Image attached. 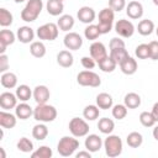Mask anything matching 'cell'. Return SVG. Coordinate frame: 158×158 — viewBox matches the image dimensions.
I'll use <instances>...</instances> for the list:
<instances>
[{"label": "cell", "mask_w": 158, "mask_h": 158, "mask_svg": "<svg viewBox=\"0 0 158 158\" xmlns=\"http://www.w3.org/2000/svg\"><path fill=\"white\" fill-rule=\"evenodd\" d=\"M57 117V110L54 106L46 104H37L33 109V118L38 122H52Z\"/></svg>", "instance_id": "1"}, {"label": "cell", "mask_w": 158, "mask_h": 158, "mask_svg": "<svg viewBox=\"0 0 158 158\" xmlns=\"http://www.w3.org/2000/svg\"><path fill=\"white\" fill-rule=\"evenodd\" d=\"M43 7L42 0H28L23 10L21 11V19L25 22H32L37 20Z\"/></svg>", "instance_id": "2"}, {"label": "cell", "mask_w": 158, "mask_h": 158, "mask_svg": "<svg viewBox=\"0 0 158 158\" xmlns=\"http://www.w3.org/2000/svg\"><path fill=\"white\" fill-rule=\"evenodd\" d=\"M79 147V141L73 136H64L59 139L57 144V151L62 157L72 156Z\"/></svg>", "instance_id": "3"}, {"label": "cell", "mask_w": 158, "mask_h": 158, "mask_svg": "<svg viewBox=\"0 0 158 158\" xmlns=\"http://www.w3.org/2000/svg\"><path fill=\"white\" fill-rule=\"evenodd\" d=\"M105 153L110 158H115L122 152V141L116 135H109L104 141Z\"/></svg>", "instance_id": "4"}, {"label": "cell", "mask_w": 158, "mask_h": 158, "mask_svg": "<svg viewBox=\"0 0 158 158\" xmlns=\"http://www.w3.org/2000/svg\"><path fill=\"white\" fill-rule=\"evenodd\" d=\"M115 11L111 7H105L99 12V23L98 27L101 32V35L109 33L112 28L114 25V19H115Z\"/></svg>", "instance_id": "5"}, {"label": "cell", "mask_w": 158, "mask_h": 158, "mask_svg": "<svg viewBox=\"0 0 158 158\" xmlns=\"http://www.w3.org/2000/svg\"><path fill=\"white\" fill-rule=\"evenodd\" d=\"M77 81L81 86H90V88H98L101 84L100 77L96 73H94L91 70H88V69L83 70V72H80L78 74Z\"/></svg>", "instance_id": "6"}, {"label": "cell", "mask_w": 158, "mask_h": 158, "mask_svg": "<svg viewBox=\"0 0 158 158\" xmlns=\"http://www.w3.org/2000/svg\"><path fill=\"white\" fill-rule=\"evenodd\" d=\"M58 30H59L58 25L53 22H48L37 28V36L40 40L43 41H54L58 37Z\"/></svg>", "instance_id": "7"}, {"label": "cell", "mask_w": 158, "mask_h": 158, "mask_svg": "<svg viewBox=\"0 0 158 158\" xmlns=\"http://www.w3.org/2000/svg\"><path fill=\"white\" fill-rule=\"evenodd\" d=\"M69 131L74 137H84L89 133V125L80 117H73L69 121Z\"/></svg>", "instance_id": "8"}, {"label": "cell", "mask_w": 158, "mask_h": 158, "mask_svg": "<svg viewBox=\"0 0 158 158\" xmlns=\"http://www.w3.org/2000/svg\"><path fill=\"white\" fill-rule=\"evenodd\" d=\"M115 31L120 37L128 38L135 33V26L131 21L121 19L115 23Z\"/></svg>", "instance_id": "9"}, {"label": "cell", "mask_w": 158, "mask_h": 158, "mask_svg": "<svg viewBox=\"0 0 158 158\" xmlns=\"http://www.w3.org/2000/svg\"><path fill=\"white\" fill-rule=\"evenodd\" d=\"M89 51H90V57L93 59H95L96 63L101 62L104 58H106L109 56L107 51H106V47L101 42H93L90 48H89Z\"/></svg>", "instance_id": "10"}, {"label": "cell", "mask_w": 158, "mask_h": 158, "mask_svg": "<svg viewBox=\"0 0 158 158\" xmlns=\"http://www.w3.org/2000/svg\"><path fill=\"white\" fill-rule=\"evenodd\" d=\"M64 46L70 51H78L83 46V40L79 33L77 32H69L64 36Z\"/></svg>", "instance_id": "11"}, {"label": "cell", "mask_w": 158, "mask_h": 158, "mask_svg": "<svg viewBox=\"0 0 158 158\" xmlns=\"http://www.w3.org/2000/svg\"><path fill=\"white\" fill-rule=\"evenodd\" d=\"M17 105V96L10 91H4L0 94V106L2 110H10L16 107Z\"/></svg>", "instance_id": "12"}, {"label": "cell", "mask_w": 158, "mask_h": 158, "mask_svg": "<svg viewBox=\"0 0 158 158\" xmlns=\"http://www.w3.org/2000/svg\"><path fill=\"white\" fill-rule=\"evenodd\" d=\"M77 16H78V20H79L80 22L90 25V23L95 20L96 14H95V11H94L93 7H90V6H83V7H80V9L78 10Z\"/></svg>", "instance_id": "13"}, {"label": "cell", "mask_w": 158, "mask_h": 158, "mask_svg": "<svg viewBox=\"0 0 158 158\" xmlns=\"http://www.w3.org/2000/svg\"><path fill=\"white\" fill-rule=\"evenodd\" d=\"M16 40V36L10 30H1L0 31V53L5 54L6 47L12 44Z\"/></svg>", "instance_id": "14"}, {"label": "cell", "mask_w": 158, "mask_h": 158, "mask_svg": "<svg viewBox=\"0 0 158 158\" xmlns=\"http://www.w3.org/2000/svg\"><path fill=\"white\" fill-rule=\"evenodd\" d=\"M126 14L130 19L137 20L141 19L143 15V6L138 1H130L128 5L126 6Z\"/></svg>", "instance_id": "15"}, {"label": "cell", "mask_w": 158, "mask_h": 158, "mask_svg": "<svg viewBox=\"0 0 158 158\" xmlns=\"http://www.w3.org/2000/svg\"><path fill=\"white\" fill-rule=\"evenodd\" d=\"M51 93L46 85H37L33 89V99L37 104H46L49 100Z\"/></svg>", "instance_id": "16"}, {"label": "cell", "mask_w": 158, "mask_h": 158, "mask_svg": "<svg viewBox=\"0 0 158 158\" xmlns=\"http://www.w3.org/2000/svg\"><path fill=\"white\" fill-rule=\"evenodd\" d=\"M84 144H85V148H86L89 152L94 153V152L100 151V148H101V146H102V139H101L100 136L93 133V135L86 136Z\"/></svg>", "instance_id": "17"}, {"label": "cell", "mask_w": 158, "mask_h": 158, "mask_svg": "<svg viewBox=\"0 0 158 158\" xmlns=\"http://www.w3.org/2000/svg\"><path fill=\"white\" fill-rule=\"evenodd\" d=\"M16 37L21 43H30L35 37V32L30 26H21L17 28Z\"/></svg>", "instance_id": "18"}, {"label": "cell", "mask_w": 158, "mask_h": 158, "mask_svg": "<svg viewBox=\"0 0 158 158\" xmlns=\"http://www.w3.org/2000/svg\"><path fill=\"white\" fill-rule=\"evenodd\" d=\"M15 115L20 120H27L30 116L33 115V109L28 104H26V101H22L21 104L16 105V107H15Z\"/></svg>", "instance_id": "19"}, {"label": "cell", "mask_w": 158, "mask_h": 158, "mask_svg": "<svg viewBox=\"0 0 158 158\" xmlns=\"http://www.w3.org/2000/svg\"><path fill=\"white\" fill-rule=\"evenodd\" d=\"M120 68H121V72L126 75H132L137 72V62L135 58L132 57H127L123 62L120 63Z\"/></svg>", "instance_id": "20"}, {"label": "cell", "mask_w": 158, "mask_h": 158, "mask_svg": "<svg viewBox=\"0 0 158 158\" xmlns=\"http://www.w3.org/2000/svg\"><path fill=\"white\" fill-rule=\"evenodd\" d=\"M16 115L6 112L5 110L0 111V126L2 128H14L16 126Z\"/></svg>", "instance_id": "21"}, {"label": "cell", "mask_w": 158, "mask_h": 158, "mask_svg": "<svg viewBox=\"0 0 158 158\" xmlns=\"http://www.w3.org/2000/svg\"><path fill=\"white\" fill-rule=\"evenodd\" d=\"M47 12L52 16H58L64 10V4L62 0H48L46 4Z\"/></svg>", "instance_id": "22"}, {"label": "cell", "mask_w": 158, "mask_h": 158, "mask_svg": "<svg viewBox=\"0 0 158 158\" xmlns=\"http://www.w3.org/2000/svg\"><path fill=\"white\" fill-rule=\"evenodd\" d=\"M73 62H74L73 54H72L69 51L63 49V51L58 52V54H57V63H58L60 67H63V68H69V67L73 65Z\"/></svg>", "instance_id": "23"}, {"label": "cell", "mask_w": 158, "mask_h": 158, "mask_svg": "<svg viewBox=\"0 0 158 158\" xmlns=\"http://www.w3.org/2000/svg\"><path fill=\"white\" fill-rule=\"evenodd\" d=\"M0 81H1V85L6 89H12L17 85V77L15 73H11V72H5L1 74V78H0Z\"/></svg>", "instance_id": "24"}, {"label": "cell", "mask_w": 158, "mask_h": 158, "mask_svg": "<svg viewBox=\"0 0 158 158\" xmlns=\"http://www.w3.org/2000/svg\"><path fill=\"white\" fill-rule=\"evenodd\" d=\"M112 96L107 93H100L98 96H96V105L99 106V109H102V110H107V109H111L112 107Z\"/></svg>", "instance_id": "25"}, {"label": "cell", "mask_w": 158, "mask_h": 158, "mask_svg": "<svg viewBox=\"0 0 158 158\" xmlns=\"http://www.w3.org/2000/svg\"><path fill=\"white\" fill-rule=\"evenodd\" d=\"M137 31H138V33L142 35V36H149V35L154 31V23H153V21H151V20H148V19L141 20V21L138 22Z\"/></svg>", "instance_id": "26"}, {"label": "cell", "mask_w": 158, "mask_h": 158, "mask_svg": "<svg viewBox=\"0 0 158 158\" xmlns=\"http://www.w3.org/2000/svg\"><path fill=\"white\" fill-rule=\"evenodd\" d=\"M98 128H99V131H100L101 133H104V135H110V133L114 131V128H115V123H114V121H112L111 118H109V117H102V118H100L99 122H98Z\"/></svg>", "instance_id": "27"}, {"label": "cell", "mask_w": 158, "mask_h": 158, "mask_svg": "<svg viewBox=\"0 0 158 158\" xmlns=\"http://www.w3.org/2000/svg\"><path fill=\"white\" fill-rule=\"evenodd\" d=\"M16 96L20 101H27L31 99V96H33V91L30 89L28 85L26 84H22V85H19L16 88Z\"/></svg>", "instance_id": "28"}, {"label": "cell", "mask_w": 158, "mask_h": 158, "mask_svg": "<svg viewBox=\"0 0 158 158\" xmlns=\"http://www.w3.org/2000/svg\"><path fill=\"white\" fill-rule=\"evenodd\" d=\"M123 102L127 109H137L141 105V96L137 93H128L125 95Z\"/></svg>", "instance_id": "29"}, {"label": "cell", "mask_w": 158, "mask_h": 158, "mask_svg": "<svg viewBox=\"0 0 158 158\" xmlns=\"http://www.w3.org/2000/svg\"><path fill=\"white\" fill-rule=\"evenodd\" d=\"M30 53L36 58H42L46 56V46L41 41L32 42L30 46Z\"/></svg>", "instance_id": "30"}, {"label": "cell", "mask_w": 158, "mask_h": 158, "mask_svg": "<svg viewBox=\"0 0 158 158\" xmlns=\"http://www.w3.org/2000/svg\"><path fill=\"white\" fill-rule=\"evenodd\" d=\"M32 136L37 141H43L48 136V128L44 123H37L32 128Z\"/></svg>", "instance_id": "31"}, {"label": "cell", "mask_w": 158, "mask_h": 158, "mask_svg": "<svg viewBox=\"0 0 158 158\" xmlns=\"http://www.w3.org/2000/svg\"><path fill=\"white\" fill-rule=\"evenodd\" d=\"M57 25H58L59 30L67 32V31H69V30L73 28V26H74V19H73V16H70V15H62V16L59 17Z\"/></svg>", "instance_id": "32"}, {"label": "cell", "mask_w": 158, "mask_h": 158, "mask_svg": "<svg viewBox=\"0 0 158 158\" xmlns=\"http://www.w3.org/2000/svg\"><path fill=\"white\" fill-rule=\"evenodd\" d=\"M99 114H100V110H99L98 105H88V106H85V109L83 111V116L88 121L96 120L99 117Z\"/></svg>", "instance_id": "33"}, {"label": "cell", "mask_w": 158, "mask_h": 158, "mask_svg": "<svg viewBox=\"0 0 158 158\" xmlns=\"http://www.w3.org/2000/svg\"><path fill=\"white\" fill-rule=\"evenodd\" d=\"M126 142H127V144L131 148H138L142 144V142H143V137H142V135L139 132L133 131V132H131V133L127 135Z\"/></svg>", "instance_id": "34"}, {"label": "cell", "mask_w": 158, "mask_h": 158, "mask_svg": "<svg viewBox=\"0 0 158 158\" xmlns=\"http://www.w3.org/2000/svg\"><path fill=\"white\" fill-rule=\"evenodd\" d=\"M110 57L120 65V63L123 62V60L128 57V52H127V49H126L125 47H122V48H116V49H111V51H110Z\"/></svg>", "instance_id": "35"}, {"label": "cell", "mask_w": 158, "mask_h": 158, "mask_svg": "<svg viewBox=\"0 0 158 158\" xmlns=\"http://www.w3.org/2000/svg\"><path fill=\"white\" fill-rule=\"evenodd\" d=\"M99 64V68L102 70V72H105V73H111V72H114L115 69H116V65H117V63L110 57V56H107L106 58H104L101 62H99L98 63Z\"/></svg>", "instance_id": "36"}, {"label": "cell", "mask_w": 158, "mask_h": 158, "mask_svg": "<svg viewBox=\"0 0 158 158\" xmlns=\"http://www.w3.org/2000/svg\"><path fill=\"white\" fill-rule=\"evenodd\" d=\"M100 35H101V32H100L98 25L90 23V25H88V26L85 27V30H84V36H85V38L89 40V41H95Z\"/></svg>", "instance_id": "37"}, {"label": "cell", "mask_w": 158, "mask_h": 158, "mask_svg": "<svg viewBox=\"0 0 158 158\" xmlns=\"http://www.w3.org/2000/svg\"><path fill=\"white\" fill-rule=\"evenodd\" d=\"M52 156L53 152L48 146H41L40 148H37L35 152L31 153L32 158H51Z\"/></svg>", "instance_id": "38"}, {"label": "cell", "mask_w": 158, "mask_h": 158, "mask_svg": "<svg viewBox=\"0 0 158 158\" xmlns=\"http://www.w3.org/2000/svg\"><path fill=\"white\" fill-rule=\"evenodd\" d=\"M139 122L142 123V126L144 127H152L154 126V123L157 122L154 116L152 115V112H148V111H143L141 112L139 115Z\"/></svg>", "instance_id": "39"}, {"label": "cell", "mask_w": 158, "mask_h": 158, "mask_svg": "<svg viewBox=\"0 0 158 158\" xmlns=\"http://www.w3.org/2000/svg\"><path fill=\"white\" fill-rule=\"evenodd\" d=\"M17 149L23 153H30L33 151V143L27 137H21L17 142Z\"/></svg>", "instance_id": "40"}, {"label": "cell", "mask_w": 158, "mask_h": 158, "mask_svg": "<svg viewBox=\"0 0 158 158\" xmlns=\"http://www.w3.org/2000/svg\"><path fill=\"white\" fill-rule=\"evenodd\" d=\"M12 23V14L5 7L0 9V25L2 27H7Z\"/></svg>", "instance_id": "41"}, {"label": "cell", "mask_w": 158, "mask_h": 158, "mask_svg": "<svg viewBox=\"0 0 158 158\" xmlns=\"http://www.w3.org/2000/svg\"><path fill=\"white\" fill-rule=\"evenodd\" d=\"M127 115V106L123 104H117L112 107V116L116 118V120H122L125 118Z\"/></svg>", "instance_id": "42"}, {"label": "cell", "mask_w": 158, "mask_h": 158, "mask_svg": "<svg viewBox=\"0 0 158 158\" xmlns=\"http://www.w3.org/2000/svg\"><path fill=\"white\" fill-rule=\"evenodd\" d=\"M135 54L139 59H147V58H149V46L146 44V43L138 44L136 47V49H135Z\"/></svg>", "instance_id": "43"}, {"label": "cell", "mask_w": 158, "mask_h": 158, "mask_svg": "<svg viewBox=\"0 0 158 158\" xmlns=\"http://www.w3.org/2000/svg\"><path fill=\"white\" fill-rule=\"evenodd\" d=\"M109 7H111L115 12H120L126 7V0H109Z\"/></svg>", "instance_id": "44"}, {"label": "cell", "mask_w": 158, "mask_h": 158, "mask_svg": "<svg viewBox=\"0 0 158 158\" xmlns=\"http://www.w3.org/2000/svg\"><path fill=\"white\" fill-rule=\"evenodd\" d=\"M149 46V58L153 60H158V41H151Z\"/></svg>", "instance_id": "45"}, {"label": "cell", "mask_w": 158, "mask_h": 158, "mask_svg": "<svg viewBox=\"0 0 158 158\" xmlns=\"http://www.w3.org/2000/svg\"><path fill=\"white\" fill-rule=\"evenodd\" d=\"M109 47H110V51L116 49V48H122V47H125V42H123V40H121L118 37H114V38H111Z\"/></svg>", "instance_id": "46"}, {"label": "cell", "mask_w": 158, "mask_h": 158, "mask_svg": "<svg viewBox=\"0 0 158 158\" xmlns=\"http://www.w3.org/2000/svg\"><path fill=\"white\" fill-rule=\"evenodd\" d=\"M95 59H93L91 57H83L81 58V65L85 68V69H88V70H90V69H93L94 67H95Z\"/></svg>", "instance_id": "47"}, {"label": "cell", "mask_w": 158, "mask_h": 158, "mask_svg": "<svg viewBox=\"0 0 158 158\" xmlns=\"http://www.w3.org/2000/svg\"><path fill=\"white\" fill-rule=\"evenodd\" d=\"M9 69V59L7 56L5 54H0V72L5 73Z\"/></svg>", "instance_id": "48"}, {"label": "cell", "mask_w": 158, "mask_h": 158, "mask_svg": "<svg viewBox=\"0 0 158 158\" xmlns=\"http://www.w3.org/2000/svg\"><path fill=\"white\" fill-rule=\"evenodd\" d=\"M75 157L77 158H91V152H89L88 149L86 151H81V152H78Z\"/></svg>", "instance_id": "49"}, {"label": "cell", "mask_w": 158, "mask_h": 158, "mask_svg": "<svg viewBox=\"0 0 158 158\" xmlns=\"http://www.w3.org/2000/svg\"><path fill=\"white\" fill-rule=\"evenodd\" d=\"M151 112H152V115L154 116L156 121L158 122V101H157V102L153 105V107H152V111H151Z\"/></svg>", "instance_id": "50"}, {"label": "cell", "mask_w": 158, "mask_h": 158, "mask_svg": "<svg viewBox=\"0 0 158 158\" xmlns=\"http://www.w3.org/2000/svg\"><path fill=\"white\" fill-rule=\"evenodd\" d=\"M153 137H154V139L158 141V126H156V127L153 128Z\"/></svg>", "instance_id": "51"}, {"label": "cell", "mask_w": 158, "mask_h": 158, "mask_svg": "<svg viewBox=\"0 0 158 158\" xmlns=\"http://www.w3.org/2000/svg\"><path fill=\"white\" fill-rule=\"evenodd\" d=\"M0 152H1V157H2V158H5L6 156H5V152H4V148H0Z\"/></svg>", "instance_id": "52"}, {"label": "cell", "mask_w": 158, "mask_h": 158, "mask_svg": "<svg viewBox=\"0 0 158 158\" xmlns=\"http://www.w3.org/2000/svg\"><path fill=\"white\" fill-rule=\"evenodd\" d=\"M14 1H15V2H17V4H20V2H23L25 0H14Z\"/></svg>", "instance_id": "53"}, {"label": "cell", "mask_w": 158, "mask_h": 158, "mask_svg": "<svg viewBox=\"0 0 158 158\" xmlns=\"http://www.w3.org/2000/svg\"><path fill=\"white\" fill-rule=\"evenodd\" d=\"M152 1H153V4H154V5H157V6H158V0H152Z\"/></svg>", "instance_id": "54"}, {"label": "cell", "mask_w": 158, "mask_h": 158, "mask_svg": "<svg viewBox=\"0 0 158 158\" xmlns=\"http://www.w3.org/2000/svg\"><path fill=\"white\" fill-rule=\"evenodd\" d=\"M156 33H157V36H158V27H157V30H156Z\"/></svg>", "instance_id": "55"}, {"label": "cell", "mask_w": 158, "mask_h": 158, "mask_svg": "<svg viewBox=\"0 0 158 158\" xmlns=\"http://www.w3.org/2000/svg\"><path fill=\"white\" fill-rule=\"evenodd\" d=\"M62 1H63V0H62Z\"/></svg>", "instance_id": "56"}]
</instances>
